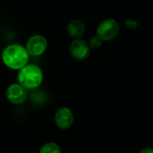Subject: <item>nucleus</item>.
I'll use <instances>...</instances> for the list:
<instances>
[{
  "label": "nucleus",
  "instance_id": "1",
  "mask_svg": "<svg viewBox=\"0 0 153 153\" xmlns=\"http://www.w3.org/2000/svg\"><path fill=\"white\" fill-rule=\"evenodd\" d=\"M2 59L7 67L18 70L27 65L29 53L23 47L18 44H13L7 46L4 49L2 53Z\"/></svg>",
  "mask_w": 153,
  "mask_h": 153
},
{
  "label": "nucleus",
  "instance_id": "2",
  "mask_svg": "<svg viewBox=\"0 0 153 153\" xmlns=\"http://www.w3.org/2000/svg\"><path fill=\"white\" fill-rule=\"evenodd\" d=\"M18 82L26 90H34L38 88L43 81V73L41 69L35 65H26L18 74Z\"/></svg>",
  "mask_w": 153,
  "mask_h": 153
},
{
  "label": "nucleus",
  "instance_id": "3",
  "mask_svg": "<svg viewBox=\"0 0 153 153\" xmlns=\"http://www.w3.org/2000/svg\"><path fill=\"white\" fill-rule=\"evenodd\" d=\"M119 25L114 19L103 20L97 28V35L102 40H110L117 36Z\"/></svg>",
  "mask_w": 153,
  "mask_h": 153
},
{
  "label": "nucleus",
  "instance_id": "4",
  "mask_svg": "<svg viewBox=\"0 0 153 153\" xmlns=\"http://www.w3.org/2000/svg\"><path fill=\"white\" fill-rule=\"evenodd\" d=\"M48 47L47 39L42 35H33L30 37L27 43H26V50L28 51L29 55L32 56H39L42 55Z\"/></svg>",
  "mask_w": 153,
  "mask_h": 153
},
{
  "label": "nucleus",
  "instance_id": "5",
  "mask_svg": "<svg viewBox=\"0 0 153 153\" xmlns=\"http://www.w3.org/2000/svg\"><path fill=\"white\" fill-rule=\"evenodd\" d=\"M7 100L14 105H21L24 103L28 98L27 90L20 83H13L8 86L6 90Z\"/></svg>",
  "mask_w": 153,
  "mask_h": 153
},
{
  "label": "nucleus",
  "instance_id": "6",
  "mask_svg": "<svg viewBox=\"0 0 153 153\" xmlns=\"http://www.w3.org/2000/svg\"><path fill=\"white\" fill-rule=\"evenodd\" d=\"M70 54L72 57L77 61L87 59L90 55L89 44L82 39H74L70 46Z\"/></svg>",
  "mask_w": 153,
  "mask_h": 153
},
{
  "label": "nucleus",
  "instance_id": "7",
  "mask_svg": "<svg viewBox=\"0 0 153 153\" xmlns=\"http://www.w3.org/2000/svg\"><path fill=\"white\" fill-rule=\"evenodd\" d=\"M56 125L61 129H68L74 122V116L68 108H60L55 115Z\"/></svg>",
  "mask_w": 153,
  "mask_h": 153
},
{
  "label": "nucleus",
  "instance_id": "8",
  "mask_svg": "<svg viewBox=\"0 0 153 153\" xmlns=\"http://www.w3.org/2000/svg\"><path fill=\"white\" fill-rule=\"evenodd\" d=\"M67 31L72 38L81 39L85 32V27L80 20H73L67 25Z\"/></svg>",
  "mask_w": 153,
  "mask_h": 153
},
{
  "label": "nucleus",
  "instance_id": "9",
  "mask_svg": "<svg viewBox=\"0 0 153 153\" xmlns=\"http://www.w3.org/2000/svg\"><path fill=\"white\" fill-rule=\"evenodd\" d=\"M39 153H61V149L55 143H48L40 148Z\"/></svg>",
  "mask_w": 153,
  "mask_h": 153
},
{
  "label": "nucleus",
  "instance_id": "10",
  "mask_svg": "<svg viewBox=\"0 0 153 153\" xmlns=\"http://www.w3.org/2000/svg\"><path fill=\"white\" fill-rule=\"evenodd\" d=\"M101 42H102V39L98 35H94L90 39L89 45L93 48H97L101 46Z\"/></svg>",
  "mask_w": 153,
  "mask_h": 153
},
{
  "label": "nucleus",
  "instance_id": "11",
  "mask_svg": "<svg viewBox=\"0 0 153 153\" xmlns=\"http://www.w3.org/2000/svg\"><path fill=\"white\" fill-rule=\"evenodd\" d=\"M126 26H127L128 28L133 29V30H134V29L137 27V25H138V23H137L135 21H134V20H127V21L126 22Z\"/></svg>",
  "mask_w": 153,
  "mask_h": 153
},
{
  "label": "nucleus",
  "instance_id": "12",
  "mask_svg": "<svg viewBox=\"0 0 153 153\" xmlns=\"http://www.w3.org/2000/svg\"><path fill=\"white\" fill-rule=\"evenodd\" d=\"M140 153H153V149H151V148H145V149L142 150Z\"/></svg>",
  "mask_w": 153,
  "mask_h": 153
}]
</instances>
